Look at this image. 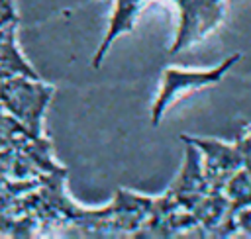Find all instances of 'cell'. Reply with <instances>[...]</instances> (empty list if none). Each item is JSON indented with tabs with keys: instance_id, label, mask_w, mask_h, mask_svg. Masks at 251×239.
I'll return each mask as SVG.
<instances>
[{
	"instance_id": "obj_1",
	"label": "cell",
	"mask_w": 251,
	"mask_h": 239,
	"mask_svg": "<svg viewBox=\"0 0 251 239\" xmlns=\"http://www.w3.org/2000/svg\"><path fill=\"white\" fill-rule=\"evenodd\" d=\"M235 63V57L224 61L218 69L214 71H200V72H192V71H176V69H169L163 72V84L159 90V96L155 100V108H153V123H159V116L165 110V106L178 94V92H186L210 82H216L222 78V74L226 72V69H229Z\"/></svg>"
}]
</instances>
